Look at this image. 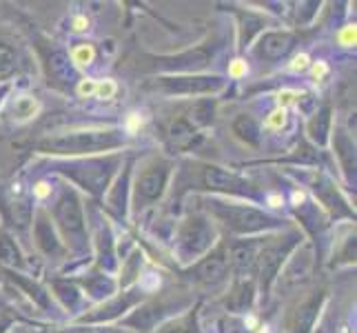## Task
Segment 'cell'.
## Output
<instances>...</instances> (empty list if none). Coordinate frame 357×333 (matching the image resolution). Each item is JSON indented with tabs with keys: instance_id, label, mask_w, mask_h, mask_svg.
<instances>
[{
	"instance_id": "obj_1",
	"label": "cell",
	"mask_w": 357,
	"mask_h": 333,
	"mask_svg": "<svg viewBox=\"0 0 357 333\" xmlns=\"http://www.w3.org/2000/svg\"><path fill=\"white\" fill-rule=\"evenodd\" d=\"M71 58H73V63H76V65L84 67V65H91V63H93L96 52H93V47H91V45H78V47L71 52Z\"/></svg>"
},
{
	"instance_id": "obj_2",
	"label": "cell",
	"mask_w": 357,
	"mask_h": 333,
	"mask_svg": "<svg viewBox=\"0 0 357 333\" xmlns=\"http://www.w3.org/2000/svg\"><path fill=\"white\" fill-rule=\"evenodd\" d=\"M284 122H287V109L280 107L266 118V129H282L284 127Z\"/></svg>"
},
{
	"instance_id": "obj_3",
	"label": "cell",
	"mask_w": 357,
	"mask_h": 333,
	"mask_svg": "<svg viewBox=\"0 0 357 333\" xmlns=\"http://www.w3.org/2000/svg\"><path fill=\"white\" fill-rule=\"evenodd\" d=\"M337 40H340L342 47H355V43H357V29H355V24H347V27L340 31Z\"/></svg>"
},
{
	"instance_id": "obj_4",
	"label": "cell",
	"mask_w": 357,
	"mask_h": 333,
	"mask_svg": "<svg viewBox=\"0 0 357 333\" xmlns=\"http://www.w3.org/2000/svg\"><path fill=\"white\" fill-rule=\"evenodd\" d=\"M118 91V87H116V82H112V80H105V82H96V96L98 98H114V94Z\"/></svg>"
},
{
	"instance_id": "obj_5",
	"label": "cell",
	"mask_w": 357,
	"mask_h": 333,
	"mask_svg": "<svg viewBox=\"0 0 357 333\" xmlns=\"http://www.w3.org/2000/svg\"><path fill=\"white\" fill-rule=\"evenodd\" d=\"M249 73V65L244 63V60H233V63L229 65V76L231 78H242Z\"/></svg>"
},
{
	"instance_id": "obj_6",
	"label": "cell",
	"mask_w": 357,
	"mask_h": 333,
	"mask_svg": "<svg viewBox=\"0 0 357 333\" xmlns=\"http://www.w3.org/2000/svg\"><path fill=\"white\" fill-rule=\"evenodd\" d=\"M306 67H309V56H306V54H300V56H295V58H293V63L289 65V71H295V73H298V71H304Z\"/></svg>"
},
{
	"instance_id": "obj_7",
	"label": "cell",
	"mask_w": 357,
	"mask_h": 333,
	"mask_svg": "<svg viewBox=\"0 0 357 333\" xmlns=\"http://www.w3.org/2000/svg\"><path fill=\"white\" fill-rule=\"evenodd\" d=\"M78 94L89 98L91 94H96V82H93V80H82V82L78 84Z\"/></svg>"
},
{
	"instance_id": "obj_8",
	"label": "cell",
	"mask_w": 357,
	"mask_h": 333,
	"mask_svg": "<svg viewBox=\"0 0 357 333\" xmlns=\"http://www.w3.org/2000/svg\"><path fill=\"white\" fill-rule=\"evenodd\" d=\"M311 73H313V78H315V80H322V78L326 76V73H328L326 63H315L313 69H311Z\"/></svg>"
},
{
	"instance_id": "obj_9",
	"label": "cell",
	"mask_w": 357,
	"mask_h": 333,
	"mask_svg": "<svg viewBox=\"0 0 357 333\" xmlns=\"http://www.w3.org/2000/svg\"><path fill=\"white\" fill-rule=\"evenodd\" d=\"M33 193H36V198H47V195L52 193V187H49L47 182H38L33 187Z\"/></svg>"
},
{
	"instance_id": "obj_10",
	"label": "cell",
	"mask_w": 357,
	"mask_h": 333,
	"mask_svg": "<svg viewBox=\"0 0 357 333\" xmlns=\"http://www.w3.org/2000/svg\"><path fill=\"white\" fill-rule=\"evenodd\" d=\"M71 24H73V31H84V29L89 27V20L84 18V16H76V18L71 20Z\"/></svg>"
},
{
	"instance_id": "obj_11",
	"label": "cell",
	"mask_w": 357,
	"mask_h": 333,
	"mask_svg": "<svg viewBox=\"0 0 357 333\" xmlns=\"http://www.w3.org/2000/svg\"><path fill=\"white\" fill-rule=\"evenodd\" d=\"M140 122H142V120H140V116L131 114V118L127 120V129H129V131H135V129L140 127Z\"/></svg>"
},
{
	"instance_id": "obj_12",
	"label": "cell",
	"mask_w": 357,
	"mask_h": 333,
	"mask_svg": "<svg viewBox=\"0 0 357 333\" xmlns=\"http://www.w3.org/2000/svg\"><path fill=\"white\" fill-rule=\"evenodd\" d=\"M302 200H304V193L295 191V193H293V202H302Z\"/></svg>"
},
{
	"instance_id": "obj_13",
	"label": "cell",
	"mask_w": 357,
	"mask_h": 333,
	"mask_svg": "<svg viewBox=\"0 0 357 333\" xmlns=\"http://www.w3.org/2000/svg\"><path fill=\"white\" fill-rule=\"evenodd\" d=\"M280 202H282L280 195H271V205H273V207H280Z\"/></svg>"
}]
</instances>
